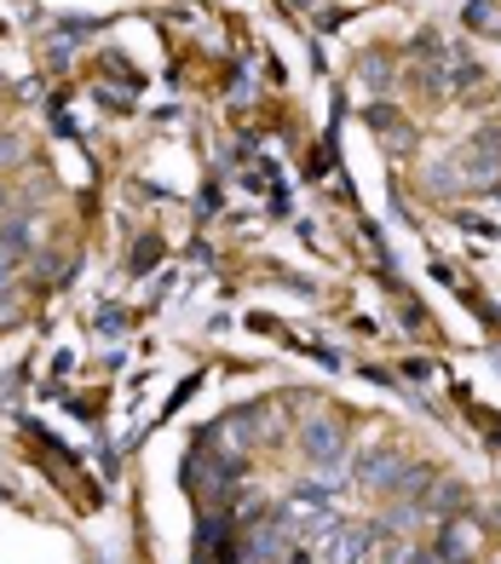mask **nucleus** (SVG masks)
<instances>
[{
  "label": "nucleus",
  "instance_id": "1",
  "mask_svg": "<svg viewBox=\"0 0 501 564\" xmlns=\"http://www.w3.org/2000/svg\"><path fill=\"white\" fill-rule=\"evenodd\" d=\"M300 443H306V455L317 461V467H334V461L346 455V432H340V420H329V415L306 420V432H300Z\"/></svg>",
  "mask_w": 501,
  "mask_h": 564
},
{
  "label": "nucleus",
  "instance_id": "2",
  "mask_svg": "<svg viewBox=\"0 0 501 564\" xmlns=\"http://www.w3.org/2000/svg\"><path fill=\"white\" fill-rule=\"evenodd\" d=\"M369 559V530H357V524H334L323 536V564H364Z\"/></svg>",
  "mask_w": 501,
  "mask_h": 564
},
{
  "label": "nucleus",
  "instance_id": "3",
  "mask_svg": "<svg viewBox=\"0 0 501 564\" xmlns=\"http://www.w3.org/2000/svg\"><path fill=\"white\" fill-rule=\"evenodd\" d=\"M357 483H369V490H392V483H404V467H398L392 450H375L357 461Z\"/></svg>",
  "mask_w": 501,
  "mask_h": 564
},
{
  "label": "nucleus",
  "instance_id": "4",
  "mask_svg": "<svg viewBox=\"0 0 501 564\" xmlns=\"http://www.w3.org/2000/svg\"><path fill=\"white\" fill-rule=\"evenodd\" d=\"M35 254V225L29 219H7L0 225V266H17V259Z\"/></svg>",
  "mask_w": 501,
  "mask_h": 564
},
{
  "label": "nucleus",
  "instance_id": "5",
  "mask_svg": "<svg viewBox=\"0 0 501 564\" xmlns=\"http://www.w3.org/2000/svg\"><path fill=\"white\" fill-rule=\"evenodd\" d=\"M467 553H473V530H455V524H450V530H444V559L467 564Z\"/></svg>",
  "mask_w": 501,
  "mask_h": 564
},
{
  "label": "nucleus",
  "instance_id": "6",
  "mask_svg": "<svg viewBox=\"0 0 501 564\" xmlns=\"http://www.w3.org/2000/svg\"><path fill=\"white\" fill-rule=\"evenodd\" d=\"M17 294H12V266H0V311H12Z\"/></svg>",
  "mask_w": 501,
  "mask_h": 564
},
{
  "label": "nucleus",
  "instance_id": "7",
  "mask_svg": "<svg viewBox=\"0 0 501 564\" xmlns=\"http://www.w3.org/2000/svg\"><path fill=\"white\" fill-rule=\"evenodd\" d=\"M156 254H162V248H156V242H145V248H138V254L127 259V266H133V271H150V266H156Z\"/></svg>",
  "mask_w": 501,
  "mask_h": 564
},
{
  "label": "nucleus",
  "instance_id": "8",
  "mask_svg": "<svg viewBox=\"0 0 501 564\" xmlns=\"http://www.w3.org/2000/svg\"><path fill=\"white\" fill-rule=\"evenodd\" d=\"M7 161H17V145H12V138H0V168H7Z\"/></svg>",
  "mask_w": 501,
  "mask_h": 564
},
{
  "label": "nucleus",
  "instance_id": "9",
  "mask_svg": "<svg viewBox=\"0 0 501 564\" xmlns=\"http://www.w3.org/2000/svg\"><path fill=\"white\" fill-rule=\"evenodd\" d=\"M289 564H317V559H311L306 548H294V553H289Z\"/></svg>",
  "mask_w": 501,
  "mask_h": 564
},
{
  "label": "nucleus",
  "instance_id": "10",
  "mask_svg": "<svg viewBox=\"0 0 501 564\" xmlns=\"http://www.w3.org/2000/svg\"><path fill=\"white\" fill-rule=\"evenodd\" d=\"M0 208H7V191H0Z\"/></svg>",
  "mask_w": 501,
  "mask_h": 564
}]
</instances>
